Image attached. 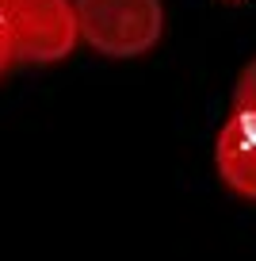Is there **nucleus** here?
I'll list each match as a JSON object with an SVG mask.
<instances>
[{"mask_svg":"<svg viewBox=\"0 0 256 261\" xmlns=\"http://www.w3.org/2000/svg\"><path fill=\"white\" fill-rule=\"evenodd\" d=\"M77 35L104 58L149 54L165 31L161 0H73Z\"/></svg>","mask_w":256,"mask_h":261,"instance_id":"obj_1","label":"nucleus"},{"mask_svg":"<svg viewBox=\"0 0 256 261\" xmlns=\"http://www.w3.org/2000/svg\"><path fill=\"white\" fill-rule=\"evenodd\" d=\"M0 27L12 58L27 65L61 62L80 39L73 0H0Z\"/></svg>","mask_w":256,"mask_h":261,"instance_id":"obj_2","label":"nucleus"},{"mask_svg":"<svg viewBox=\"0 0 256 261\" xmlns=\"http://www.w3.org/2000/svg\"><path fill=\"white\" fill-rule=\"evenodd\" d=\"M214 165L226 188L256 200V58L241 69L230 96V115L218 130Z\"/></svg>","mask_w":256,"mask_h":261,"instance_id":"obj_3","label":"nucleus"},{"mask_svg":"<svg viewBox=\"0 0 256 261\" xmlns=\"http://www.w3.org/2000/svg\"><path fill=\"white\" fill-rule=\"evenodd\" d=\"M12 62H16V58H12V46H8V35H4V27H0V77H4V69H8Z\"/></svg>","mask_w":256,"mask_h":261,"instance_id":"obj_4","label":"nucleus"},{"mask_svg":"<svg viewBox=\"0 0 256 261\" xmlns=\"http://www.w3.org/2000/svg\"><path fill=\"white\" fill-rule=\"evenodd\" d=\"M226 4H252V0H226Z\"/></svg>","mask_w":256,"mask_h":261,"instance_id":"obj_5","label":"nucleus"}]
</instances>
